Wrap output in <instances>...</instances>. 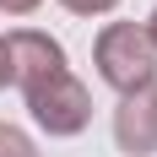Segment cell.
<instances>
[{"mask_svg":"<svg viewBox=\"0 0 157 157\" xmlns=\"http://www.w3.org/2000/svg\"><path fill=\"white\" fill-rule=\"evenodd\" d=\"M92 65H98V81L114 87L119 98L157 81V49H152L141 22H109L92 38Z\"/></svg>","mask_w":157,"mask_h":157,"instance_id":"1","label":"cell"},{"mask_svg":"<svg viewBox=\"0 0 157 157\" xmlns=\"http://www.w3.org/2000/svg\"><path fill=\"white\" fill-rule=\"evenodd\" d=\"M27 114L33 125L44 130V136H81V130L92 125V92H87V81L71 76V65L65 71H54V76H44L38 87H27Z\"/></svg>","mask_w":157,"mask_h":157,"instance_id":"2","label":"cell"},{"mask_svg":"<svg viewBox=\"0 0 157 157\" xmlns=\"http://www.w3.org/2000/svg\"><path fill=\"white\" fill-rule=\"evenodd\" d=\"M6 65H11V87L27 92L44 76L65 71V49H60V38H49L38 27H16V33H6Z\"/></svg>","mask_w":157,"mask_h":157,"instance_id":"3","label":"cell"},{"mask_svg":"<svg viewBox=\"0 0 157 157\" xmlns=\"http://www.w3.org/2000/svg\"><path fill=\"white\" fill-rule=\"evenodd\" d=\"M114 141L130 157L157 152V81H146V87L119 98V109H114Z\"/></svg>","mask_w":157,"mask_h":157,"instance_id":"4","label":"cell"},{"mask_svg":"<svg viewBox=\"0 0 157 157\" xmlns=\"http://www.w3.org/2000/svg\"><path fill=\"white\" fill-rule=\"evenodd\" d=\"M0 157H38V146H33V136H27V130L0 125Z\"/></svg>","mask_w":157,"mask_h":157,"instance_id":"5","label":"cell"},{"mask_svg":"<svg viewBox=\"0 0 157 157\" xmlns=\"http://www.w3.org/2000/svg\"><path fill=\"white\" fill-rule=\"evenodd\" d=\"M60 6H65L71 16H109L119 0H60Z\"/></svg>","mask_w":157,"mask_h":157,"instance_id":"6","label":"cell"},{"mask_svg":"<svg viewBox=\"0 0 157 157\" xmlns=\"http://www.w3.org/2000/svg\"><path fill=\"white\" fill-rule=\"evenodd\" d=\"M38 6H44V0H0V11H6V16H33Z\"/></svg>","mask_w":157,"mask_h":157,"instance_id":"7","label":"cell"},{"mask_svg":"<svg viewBox=\"0 0 157 157\" xmlns=\"http://www.w3.org/2000/svg\"><path fill=\"white\" fill-rule=\"evenodd\" d=\"M0 87H11V65H6V38H0Z\"/></svg>","mask_w":157,"mask_h":157,"instance_id":"8","label":"cell"},{"mask_svg":"<svg viewBox=\"0 0 157 157\" xmlns=\"http://www.w3.org/2000/svg\"><path fill=\"white\" fill-rule=\"evenodd\" d=\"M141 27H146V38H152V49H157V11H152V16H146Z\"/></svg>","mask_w":157,"mask_h":157,"instance_id":"9","label":"cell"}]
</instances>
